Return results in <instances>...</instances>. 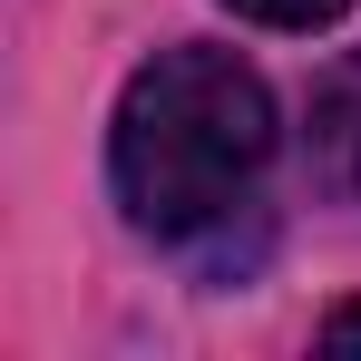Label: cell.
<instances>
[{
    "mask_svg": "<svg viewBox=\"0 0 361 361\" xmlns=\"http://www.w3.org/2000/svg\"><path fill=\"white\" fill-rule=\"evenodd\" d=\"M283 118L254 59L215 39H176L127 68L108 118V195L157 254H185L205 274L264 254V195H274Z\"/></svg>",
    "mask_w": 361,
    "mask_h": 361,
    "instance_id": "6da1fadb",
    "label": "cell"
},
{
    "mask_svg": "<svg viewBox=\"0 0 361 361\" xmlns=\"http://www.w3.org/2000/svg\"><path fill=\"white\" fill-rule=\"evenodd\" d=\"M302 185L332 225L361 235V49H342L302 88Z\"/></svg>",
    "mask_w": 361,
    "mask_h": 361,
    "instance_id": "7a4b0ae2",
    "label": "cell"
},
{
    "mask_svg": "<svg viewBox=\"0 0 361 361\" xmlns=\"http://www.w3.org/2000/svg\"><path fill=\"white\" fill-rule=\"evenodd\" d=\"M235 20H254V30H332L352 0H225Z\"/></svg>",
    "mask_w": 361,
    "mask_h": 361,
    "instance_id": "3957f363",
    "label": "cell"
},
{
    "mask_svg": "<svg viewBox=\"0 0 361 361\" xmlns=\"http://www.w3.org/2000/svg\"><path fill=\"white\" fill-rule=\"evenodd\" d=\"M322 352H361V302H342V312L322 322Z\"/></svg>",
    "mask_w": 361,
    "mask_h": 361,
    "instance_id": "277c9868",
    "label": "cell"
}]
</instances>
